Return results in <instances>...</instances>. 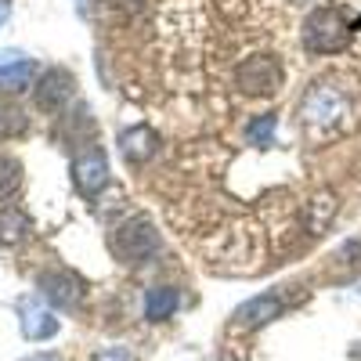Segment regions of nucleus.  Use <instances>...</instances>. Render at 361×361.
<instances>
[{
	"mask_svg": "<svg viewBox=\"0 0 361 361\" xmlns=\"http://www.w3.org/2000/svg\"><path fill=\"white\" fill-rule=\"evenodd\" d=\"M109 246H112V253H116L119 264L137 267V264H145V260H152V253H159L163 238H159V231H156L152 221L137 214V217H127L123 224L112 231Z\"/></svg>",
	"mask_w": 361,
	"mask_h": 361,
	"instance_id": "obj_2",
	"label": "nucleus"
},
{
	"mask_svg": "<svg viewBox=\"0 0 361 361\" xmlns=\"http://www.w3.org/2000/svg\"><path fill=\"white\" fill-rule=\"evenodd\" d=\"M279 314H282V300L275 293H264V296L246 300V304L235 311V325L238 329H260L267 322H275Z\"/></svg>",
	"mask_w": 361,
	"mask_h": 361,
	"instance_id": "obj_8",
	"label": "nucleus"
},
{
	"mask_svg": "<svg viewBox=\"0 0 361 361\" xmlns=\"http://www.w3.org/2000/svg\"><path fill=\"white\" fill-rule=\"evenodd\" d=\"M94 361H130V350L127 347H105L94 354Z\"/></svg>",
	"mask_w": 361,
	"mask_h": 361,
	"instance_id": "obj_16",
	"label": "nucleus"
},
{
	"mask_svg": "<svg viewBox=\"0 0 361 361\" xmlns=\"http://www.w3.org/2000/svg\"><path fill=\"white\" fill-rule=\"evenodd\" d=\"M275 130H279V116L275 112H264V116H257L253 123L246 127V137H250V145L267 148V145H275Z\"/></svg>",
	"mask_w": 361,
	"mask_h": 361,
	"instance_id": "obj_14",
	"label": "nucleus"
},
{
	"mask_svg": "<svg viewBox=\"0 0 361 361\" xmlns=\"http://www.w3.org/2000/svg\"><path fill=\"white\" fill-rule=\"evenodd\" d=\"M8 15H11V0H0V25L8 22Z\"/></svg>",
	"mask_w": 361,
	"mask_h": 361,
	"instance_id": "obj_17",
	"label": "nucleus"
},
{
	"mask_svg": "<svg viewBox=\"0 0 361 361\" xmlns=\"http://www.w3.org/2000/svg\"><path fill=\"white\" fill-rule=\"evenodd\" d=\"M22 185V163L11 156H0V202H8Z\"/></svg>",
	"mask_w": 361,
	"mask_h": 361,
	"instance_id": "obj_15",
	"label": "nucleus"
},
{
	"mask_svg": "<svg viewBox=\"0 0 361 361\" xmlns=\"http://www.w3.org/2000/svg\"><path fill=\"white\" fill-rule=\"evenodd\" d=\"M37 289L51 300L58 311H76L80 300H83V279L73 275L66 267H54V271H44L37 279Z\"/></svg>",
	"mask_w": 361,
	"mask_h": 361,
	"instance_id": "obj_5",
	"label": "nucleus"
},
{
	"mask_svg": "<svg viewBox=\"0 0 361 361\" xmlns=\"http://www.w3.org/2000/svg\"><path fill=\"white\" fill-rule=\"evenodd\" d=\"M25 361H62V357H58V354H47V350H44V354H33V357H25Z\"/></svg>",
	"mask_w": 361,
	"mask_h": 361,
	"instance_id": "obj_18",
	"label": "nucleus"
},
{
	"mask_svg": "<svg viewBox=\"0 0 361 361\" xmlns=\"http://www.w3.org/2000/svg\"><path fill=\"white\" fill-rule=\"evenodd\" d=\"M235 83L243 94H275L282 87V66L275 62V54H253L235 69Z\"/></svg>",
	"mask_w": 361,
	"mask_h": 361,
	"instance_id": "obj_4",
	"label": "nucleus"
},
{
	"mask_svg": "<svg viewBox=\"0 0 361 361\" xmlns=\"http://www.w3.org/2000/svg\"><path fill=\"white\" fill-rule=\"evenodd\" d=\"M156 148H159V134L152 127H127V130H119V152H123L130 163H145V159H152L156 156Z\"/></svg>",
	"mask_w": 361,
	"mask_h": 361,
	"instance_id": "obj_9",
	"label": "nucleus"
},
{
	"mask_svg": "<svg viewBox=\"0 0 361 361\" xmlns=\"http://www.w3.org/2000/svg\"><path fill=\"white\" fill-rule=\"evenodd\" d=\"M33 76H37L33 58H11V62H0V90L18 94V90H25L29 83H33Z\"/></svg>",
	"mask_w": 361,
	"mask_h": 361,
	"instance_id": "obj_11",
	"label": "nucleus"
},
{
	"mask_svg": "<svg viewBox=\"0 0 361 361\" xmlns=\"http://www.w3.org/2000/svg\"><path fill=\"white\" fill-rule=\"evenodd\" d=\"M300 119H304V127L311 137L318 141H329L343 134L350 123H354V105H350V94L333 83V80H318L304 102H300Z\"/></svg>",
	"mask_w": 361,
	"mask_h": 361,
	"instance_id": "obj_1",
	"label": "nucleus"
},
{
	"mask_svg": "<svg viewBox=\"0 0 361 361\" xmlns=\"http://www.w3.org/2000/svg\"><path fill=\"white\" fill-rule=\"evenodd\" d=\"M73 90H76L73 73H66V69H47V73L37 80V105H40L44 112H58V109H66V102L73 98Z\"/></svg>",
	"mask_w": 361,
	"mask_h": 361,
	"instance_id": "obj_7",
	"label": "nucleus"
},
{
	"mask_svg": "<svg viewBox=\"0 0 361 361\" xmlns=\"http://www.w3.org/2000/svg\"><path fill=\"white\" fill-rule=\"evenodd\" d=\"M354 25L340 8H314L304 18V47L314 54H336L350 44Z\"/></svg>",
	"mask_w": 361,
	"mask_h": 361,
	"instance_id": "obj_3",
	"label": "nucleus"
},
{
	"mask_svg": "<svg viewBox=\"0 0 361 361\" xmlns=\"http://www.w3.org/2000/svg\"><path fill=\"white\" fill-rule=\"evenodd\" d=\"M58 333V318L40 304H22V336L25 340H51Z\"/></svg>",
	"mask_w": 361,
	"mask_h": 361,
	"instance_id": "obj_10",
	"label": "nucleus"
},
{
	"mask_svg": "<svg viewBox=\"0 0 361 361\" xmlns=\"http://www.w3.org/2000/svg\"><path fill=\"white\" fill-rule=\"evenodd\" d=\"M177 304H180L177 289L156 286V289H148V296H145V318H148V322H166V318L177 311Z\"/></svg>",
	"mask_w": 361,
	"mask_h": 361,
	"instance_id": "obj_12",
	"label": "nucleus"
},
{
	"mask_svg": "<svg viewBox=\"0 0 361 361\" xmlns=\"http://www.w3.org/2000/svg\"><path fill=\"white\" fill-rule=\"evenodd\" d=\"M33 231V221H29L22 209H0V246H15Z\"/></svg>",
	"mask_w": 361,
	"mask_h": 361,
	"instance_id": "obj_13",
	"label": "nucleus"
},
{
	"mask_svg": "<svg viewBox=\"0 0 361 361\" xmlns=\"http://www.w3.org/2000/svg\"><path fill=\"white\" fill-rule=\"evenodd\" d=\"M73 180H76L80 195H87V199H94L109 185V159H105V152L98 145L83 148V152L73 159Z\"/></svg>",
	"mask_w": 361,
	"mask_h": 361,
	"instance_id": "obj_6",
	"label": "nucleus"
}]
</instances>
